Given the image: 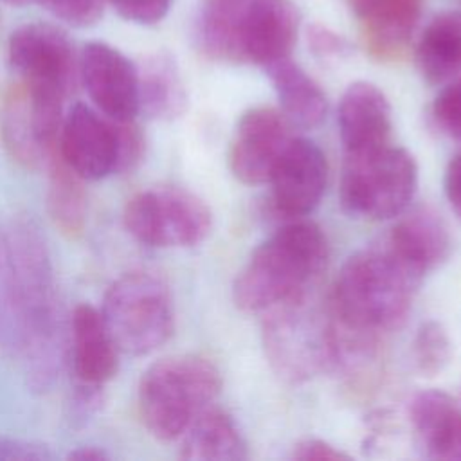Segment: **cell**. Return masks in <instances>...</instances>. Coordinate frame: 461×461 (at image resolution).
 <instances>
[{
    "label": "cell",
    "instance_id": "1",
    "mask_svg": "<svg viewBox=\"0 0 461 461\" xmlns=\"http://www.w3.org/2000/svg\"><path fill=\"white\" fill-rule=\"evenodd\" d=\"M5 238L20 333L16 358L23 366L27 385L36 393H45L58 380L65 362L54 267L45 238L31 218L16 216L5 230Z\"/></svg>",
    "mask_w": 461,
    "mask_h": 461
},
{
    "label": "cell",
    "instance_id": "2",
    "mask_svg": "<svg viewBox=\"0 0 461 461\" xmlns=\"http://www.w3.org/2000/svg\"><path fill=\"white\" fill-rule=\"evenodd\" d=\"M421 279L384 241L355 252L342 265L331 294L337 328L376 342L380 333L405 321Z\"/></svg>",
    "mask_w": 461,
    "mask_h": 461
},
{
    "label": "cell",
    "instance_id": "3",
    "mask_svg": "<svg viewBox=\"0 0 461 461\" xmlns=\"http://www.w3.org/2000/svg\"><path fill=\"white\" fill-rule=\"evenodd\" d=\"M328 240L312 221L279 227L250 254L236 276L232 297L240 310L263 313L310 294L328 263Z\"/></svg>",
    "mask_w": 461,
    "mask_h": 461
},
{
    "label": "cell",
    "instance_id": "4",
    "mask_svg": "<svg viewBox=\"0 0 461 461\" xmlns=\"http://www.w3.org/2000/svg\"><path fill=\"white\" fill-rule=\"evenodd\" d=\"M218 367L200 355H171L149 364L137 387L139 414L158 441L180 439L191 421L220 394Z\"/></svg>",
    "mask_w": 461,
    "mask_h": 461
},
{
    "label": "cell",
    "instance_id": "5",
    "mask_svg": "<svg viewBox=\"0 0 461 461\" xmlns=\"http://www.w3.org/2000/svg\"><path fill=\"white\" fill-rule=\"evenodd\" d=\"M261 340L272 371L292 385L339 366L333 315L310 303V294L265 310Z\"/></svg>",
    "mask_w": 461,
    "mask_h": 461
},
{
    "label": "cell",
    "instance_id": "6",
    "mask_svg": "<svg viewBox=\"0 0 461 461\" xmlns=\"http://www.w3.org/2000/svg\"><path fill=\"white\" fill-rule=\"evenodd\" d=\"M101 315L121 353L144 357L164 346L175 331L167 285L146 270L126 272L104 292Z\"/></svg>",
    "mask_w": 461,
    "mask_h": 461
},
{
    "label": "cell",
    "instance_id": "7",
    "mask_svg": "<svg viewBox=\"0 0 461 461\" xmlns=\"http://www.w3.org/2000/svg\"><path fill=\"white\" fill-rule=\"evenodd\" d=\"M418 187L414 157L396 146L346 153L340 175L342 209L364 220H389L409 207Z\"/></svg>",
    "mask_w": 461,
    "mask_h": 461
},
{
    "label": "cell",
    "instance_id": "8",
    "mask_svg": "<svg viewBox=\"0 0 461 461\" xmlns=\"http://www.w3.org/2000/svg\"><path fill=\"white\" fill-rule=\"evenodd\" d=\"M128 234L155 249H185L202 243L212 229V214L194 193L157 185L133 194L122 211Z\"/></svg>",
    "mask_w": 461,
    "mask_h": 461
},
{
    "label": "cell",
    "instance_id": "9",
    "mask_svg": "<svg viewBox=\"0 0 461 461\" xmlns=\"http://www.w3.org/2000/svg\"><path fill=\"white\" fill-rule=\"evenodd\" d=\"M7 58L16 79L34 90L68 97L79 81V58L65 31L43 22L14 29Z\"/></svg>",
    "mask_w": 461,
    "mask_h": 461
},
{
    "label": "cell",
    "instance_id": "10",
    "mask_svg": "<svg viewBox=\"0 0 461 461\" xmlns=\"http://www.w3.org/2000/svg\"><path fill=\"white\" fill-rule=\"evenodd\" d=\"M290 140V122L279 110L249 108L238 119L229 146L232 175L243 184L268 182Z\"/></svg>",
    "mask_w": 461,
    "mask_h": 461
},
{
    "label": "cell",
    "instance_id": "11",
    "mask_svg": "<svg viewBox=\"0 0 461 461\" xmlns=\"http://www.w3.org/2000/svg\"><path fill=\"white\" fill-rule=\"evenodd\" d=\"M79 81L95 110L112 121H133L139 113V77L121 50L90 41L79 54Z\"/></svg>",
    "mask_w": 461,
    "mask_h": 461
},
{
    "label": "cell",
    "instance_id": "12",
    "mask_svg": "<svg viewBox=\"0 0 461 461\" xmlns=\"http://www.w3.org/2000/svg\"><path fill=\"white\" fill-rule=\"evenodd\" d=\"M117 144V122L85 103H76L63 115L56 149L81 178L101 180L115 175Z\"/></svg>",
    "mask_w": 461,
    "mask_h": 461
},
{
    "label": "cell",
    "instance_id": "13",
    "mask_svg": "<svg viewBox=\"0 0 461 461\" xmlns=\"http://www.w3.org/2000/svg\"><path fill=\"white\" fill-rule=\"evenodd\" d=\"M268 182L279 212L286 216L312 212L328 184V162L322 149L310 139L292 137Z\"/></svg>",
    "mask_w": 461,
    "mask_h": 461
},
{
    "label": "cell",
    "instance_id": "14",
    "mask_svg": "<svg viewBox=\"0 0 461 461\" xmlns=\"http://www.w3.org/2000/svg\"><path fill=\"white\" fill-rule=\"evenodd\" d=\"M299 13L292 0H249L241 22V61L270 67L290 58Z\"/></svg>",
    "mask_w": 461,
    "mask_h": 461
},
{
    "label": "cell",
    "instance_id": "15",
    "mask_svg": "<svg viewBox=\"0 0 461 461\" xmlns=\"http://www.w3.org/2000/svg\"><path fill=\"white\" fill-rule=\"evenodd\" d=\"M68 362L74 382L104 387L119 371V348L112 339L101 310L81 303L70 315Z\"/></svg>",
    "mask_w": 461,
    "mask_h": 461
},
{
    "label": "cell",
    "instance_id": "16",
    "mask_svg": "<svg viewBox=\"0 0 461 461\" xmlns=\"http://www.w3.org/2000/svg\"><path fill=\"white\" fill-rule=\"evenodd\" d=\"M339 133L344 153H364L389 144L393 112L385 94L373 83H351L339 103Z\"/></svg>",
    "mask_w": 461,
    "mask_h": 461
},
{
    "label": "cell",
    "instance_id": "17",
    "mask_svg": "<svg viewBox=\"0 0 461 461\" xmlns=\"http://www.w3.org/2000/svg\"><path fill=\"white\" fill-rule=\"evenodd\" d=\"M416 441L430 459L461 461V403L439 389L420 391L409 403Z\"/></svg>",
    "mask_w": 461,
    "mask_h": 461
},
{
    "label": "cell",
    "instance_id": "18",
    "mask_svg": "<svg viewBox=\"0 0 461 461\" xmlns=\"http://www.w3.org/2000/svg\"><path fill=\"white\" fill-rule=\"evenodd\" d=\"M369 52L380 59L402 56L421 14L423 0H349Z\"/></svg>",
    "mask_w": 461,
    "mask_h": 461
},
{
    "label": "cell",
    "instance_id": "19",
    "mask_svg": "<svg viewBox=\"0 0 461 461\" xmlns=\"http://www.w3.org/2000/svg\"><path fill=\"white\" fill-rule=\"evenodd\" d=\"M384 243L421 277L439 267L452 250L448 227L429 207L405 212L393 225Z\"/></svg>",
    "mask_w": 461,
    "mask_h": 461
},
{
    "label": "cell",
    "instance_id": "20",
    "mask_svg": "<svg viewBox=\"0 0 461 461\" xmlns=\"http://www.w3.org/2000/svg\"><path fill=\"white\" fill-rule=\"evenodd\" d=\"M180 457L189 461H243L249 452L232 416L209 405L180 436Z\"/></svg>",
    "mask_w": 461,
    "mask_h": 461
},
{
    "label": "cell",
    "instance_id": "21",
    "mask_svg": "<svg viewBox=\"0 0 461 461\" xmlns=\"http://www.w3.org/2000/svg\"><path fill=\"white\" fill-rule=\"evenodd\" d=\"M139 113L151 121H175L187 108V92L175 59L166 52L148 56L137 67Z\"/></svg>",
    "mask_w": 461,
    "mask_h": 461
},
{
    "label": "cell",
    "instance_id": "22",
    "mask_svg": "<svg viewBox=\"0 0 461 461\" xmlns=\"http://www.w3.org/2000/svg\"><path fill=\"white\" fill-rule=\"evenodd\" d=\"M0 131L7 153L27 169H36L41 164H47L54 151L41 139L31 99L18 81H14L4 95Z\"/></svg>",
    "mask_w": 461,
    "mask_h": 461
},
{
    "label": "cell",
    "instance_id": "23",
    "mask_svg": "<svg viewBox=\"0 0 461 461\" xmlns=\"http://www.w3.org/2000/svg\"><path fill=\"white\" fill-rule=\"evenodd\" d=\"M277 94L281 113L290 126L304 130L319 126L328 110V101L321 86L290 58L265 68Z\"/></svg>",
    "mask_w": 461,
    "mask_h": 461
},
{
    "label": "cell",
    "instance_id": "24",
    "mask_svg": "<svg viewBox=\"0 0 461 461\" xmlns=\"http://www.w3.org/2000/svg\"><path fill=\"white\" fill-rule=\"evenodd\" d=\"M414 56L429 85H441L461 74V13L434 16L420 36Z\"/></svg>",
    "mask_w": 461,
    "mask_h": 461
},
{
    "label": "cell",
    "instance_id": "25",
    "mask_svg": "<svg viewBox=\"0 0 461 461\" xmlns=\"http://www.w3.org/2000/svg\"><path fill=\"white\" fill-rule=\"evenodd\" d=\"M58 148V146H56ZM47 209L56 229L67 238H79L86 225L88 200L81 178L58 153L47 160Z\"/></svg>",
    "mask_w": 461,
    "mask_h": 461
},
{
    "label": "cell",
    "instance_id": "26",
    "mask_svg": "<svg viewBox=\"0 0 461 461\" xmlns=\"http://www.w3.org/2000/svg\"><path fill=\"white\" fill-rule=\"evenodd\" d=\"M249 0H205L196 23L200 49L212 59L241 61V22Z\"/></svg>",
    "mask_w": 461,
    "mask_h": 461
},
{
    "label": "cell",
    "instance_id": "27",
    "mask_svg": "<svg viewBox=\"0 0 461 461\" xmlns=\"http://www.w3.org/2000/svg\"><path fill=\"white\" fill-rule=\"evenodd\" d=\"M414 369L421 376H436L447 369L452 360V340L439 321L423 322L411 346Z\"/></svg>",
    "mask_w": 461,
    "mask_h": 461
},
{
    "label": "cell",
    "instance_id": "28",
    "mask_svg": "<svg viewBox=\"0 0 461 461\" xmlns=\"http://www.w3.org/2000/svg\"><path fill=\"white\" fill-rule=\"evenodd\" d=\"M0 346L11 357H18L20 333L14 310L13 268L5 230H0Z\"/></svg>",
    "mask_w": 461,
    "mask_h": 461
},
{
    "label": "cell",
    "instance_id": "29",
    "mask_svg": "<svg viewBox=\"0 0 461 461\" xmlns=\"http://www.w3.org/2000/svg\"><path fill=\"white\" fill-rule=\"evenodd\" d=\"M117 122V167L115 175L131 173L144 158L146 139L139 124L133 121H115Z\"/></svg>",
    "mask_w": 461,
    "mask_h": 461
},
{
    "label": "cell",
    "instance_id": "30",
    "mask_svg": "<svg viewBox=\"0 0 461 461\" xmlns=\"http://www.w3.org/2000/svg\"><path fill=\"white\" fill-rule=\"evenodd\" d=\"M72 27H90L103 16L104 0H34Z\"/></svg>",
    "mask_w": 461,
    "mask_h": 461
},
{
    "label": "cell",
    "instance_id": "31",
    "mask_svg": "<svg viewBox=\"0 0 461 461\" xmlns=\"http://www.w3.org/2000/svg\"><path fill=\"white\" fill-rule=\"evenodd\" d=\"M432 117L443 133L461 142V79L438 94L432 104Z\"/></svg>",
    "mask_w": 461,
    "mask_h": 461
},
{
    "label": "cell",
    "instance_id": "32",
    "mask_svg": "<svg viewBox=\"0 0 461 461\" xmlns=\"http://www.w3.org/2000/svg\"><path fill=\"white\" fill-rule=\"evenodd\" d=\"M104 403V387L74 382L67 400V418L72 425L81 427L95 418Z\"/></svg>",
    "mask_w": 461,
    "mask_h": 461
},
{
    "label": "cell",
    "instance_id": "33",
    "mask_svg": "<svg viewBox=\"0 0 461 461\" xmlns=\"http://www.w3.org/2000/svg\"><path fill=\"white\" fill-rule=\"evenodd\" d=\"M173 0H110L117 14L139 25L158 23L169 11Z\"/></svg>",
    "mask_w": 461,
    "mask_h": 461
},
{
    "label": "cell",
    "instance_id": "34",
    "mask_svg": "<svg viewBox=\"0 0 461 461\" xmlns=\"http://www.w3.org/2000/svg\"><path fill=\"white\" fill-rule=\"evenodd\" d=\"M56 454L49 445L18 436H0V461H47Z\"/></svg>",
    "mask_w": 461,
    "mask_h": 461
},
{
    "label": "cell",
    "instance_id": "35",
    "mask_svg": "<svg viewBox=\"0 0 461 461\" xmlns=\"http://www.w3.org/2000/svg\"><path fill=\"white\" fill-rule=\"evenodd\" d=\"M292 457L299 461H339V459H349V456L331 443L317 438H306L299 441L294 450Z\"/></svg>",
    "mask_w": 461,
    "mask_h": 461
},
{
    "label": "cell",
    "instance_id": "36",
    "mask_svg": "<svg viewBox=\"0 0 461 461\" xmlns=\"http://www.w3.org/2000/svg\"><path fill=\"white\" fill-rule=\"evenodd\" d=\"M308 45L317 56H322V58L342 56L349 50V45L342 36L321 25H312L308 29Z\"/></svg>",
    "mask_w": 461,
    "mask_h": 461
},
{
    "label": "cell",
    "instance_id": "37",
    "mask_svg": "<svg viewBox=\"0 0 461 461\" xmlns=\"http://www.w3.org/2000/svg\"><path fill=\"white\" fill-rule=\"evenodd\" d=\"M445 196L456 218L461 221V151H457L447 164L445 169Z\"/></svg>",
    "mask_w": 461,
    "mask_h": 461
},
{
    "label": "cell",
    "instance_id": "38",
    "mask_svg": "<svg viewBox=\"0 0 461 461\" xmlns=\"http://www.w3.org/2000/svg\"><path fill=\"white\" fill-rule=\"evenodd\" d=\"M67 459L74 461H104L110 459V454L97 445H83L67 454Z\"/></svg>",
    "mask_w": 461,
    "mask_h": 461
},
{
    "label": "cell",
    "instance_id": "39",
    "mask_svg": "<svg viewBox=\"0 0 461 461\" xmlns=\"http://www.w3.org/2000/svg\"><path fill=\"white\" fill-rule=\"evenodd\" d=\"M4 2H7V4H11V5H25V4H31V2H34V0H4Z\"/></svg>",
    "mask_w": 461,
    "mask_h": 461
}]
</instances>
